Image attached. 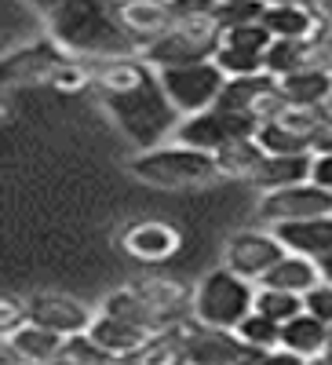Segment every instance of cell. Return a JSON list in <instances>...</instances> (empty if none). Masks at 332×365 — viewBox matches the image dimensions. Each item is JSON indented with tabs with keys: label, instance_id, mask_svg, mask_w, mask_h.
Returning a JSON list of instances; mask_svg holds the SVG:
<instances>
[{
	"label": "cell",
	"instance_id": "cell-1",
	"mask_svg": "<svg viewBox=\"0 0 332 365\" xmlns=\"http://www.w3.org/2000/svg\"><path fill=\"white\" fill-rule=\"evenodd\" d=\"M88 66H92V81L99 88L106 110L113 113V120L125 128V135L139 150L161 146V139L175 135L183 113H179V106L165 91L157 66H150L139 55L88 58Z\"/></svg>",
	"mask_w": 332,
	"mask_h": 365
},
{
	"label": "cell",
	"instance_id": "cell-2",
	"mask_svg": "<svg viewBox=\"0 0 332 365\" xmlns=\"http://www.w3.org/2000/svg\"><path fill=\"white\" fill-rule=\"evenodd\" d=\"M51 37L77 58H125L142 55V44L120 22L117 0H77L48 15Z\"/></svg>",
	"mask_w": 332,
	"mask_h": 365
},
{
	"label": "cell",
	"instance_id": "cell-3",
	"mask_svg": "<svg viewBox=\"0 0 332 365\" xmlns=\"http://www.w3.org/2000/svg\"><path fill=\"white\" fill-rule=\"evenodd\" d=\"M132 175L150 182V187H168V190L201 187V182H212L219 175V161H216V154L187 146V143L150 146L132 161Z\"/></svg>",
	"mask_w": 332,
	"mask_h": 365
},
{
	"label": "cell",
	"instance_id": "cell-4",
	"mask_svg": "<svg viewBox=\"0 0 332 365\" xmlns=\"http://www.w3.org/2000/svg\"><path fill=\"white\" fill-rule=\"evenodd\" d=\"M256 311V289L252 278L237 274L234 267H219L204 274L194 296V314L208 329H237L249 314Z\"/></svg>",
	"mask_w": 332,
	"mask_h": 365
},
{
	"label": "cell",
	"instance_id": "cell-5",
	"mask_svg": "<svg viewBox=\"0 0 332 365\" xmlns=\"http://www.w3.org/2000/svg\"><path fill=\"white\" fill-rule=\"evenodd\" d=\"M223 44V22L216 15L204 19H179L168 34L150 41L142 48V58L150 66H183V63H201V58H216Z\"/></svg>",
	"mask_w": 332,
	"mask_h": 365
},
{
	"label": "cell",
	"instance_id": "cell-6",
	"mask_svg": "<svg viewBox=\"0 0 332 365\" xmlns=\"http://www.w3.org/2000/svg\"><path fill=\"white\" fill-rule=\"evenodd\" d=\"M263 120L252 113V110H234V106H208L201 113H190L179 120L175 128V139L187 143V146H197V150H208L216 154L219 146L234 143V139H245V135H256Z\"/></svg>",
	"mask_w": 332,
	"mask_h": 365
},
{
	"label": "cell",
	"instance_id": "cell-7",
	"mask_svg": "<svg viewBox=\"0 0 332 365\" xmlns=\"http://www.w3.org/2000/svg\"><path fill=\"white\" fill-rule=\"evenodd\" d=\"M157 73H161L165 91L172 96V103L179 106L183 117L216 106L227 81H230L216 58H201V63H183V66H165Z\"/></svg>",
	"mask_w": 332,
	"mask_h": 365
},
{
	"label": "cell",
	"instance_id": "cell-8",
	"mask_svg": "<svg viewBox=\"0 0 332 365\" xmlns=\"http://www.w3.org/2000/svg\"><path fill=\"white\" fill-rule=\"evenodd\" d=\"M332 212V190H325L314 179H299L278 190H263L259 216L270 223H289V220H311Z\"/></svg>",
	"mask_w": 332,
	"mask_h": 365
},
{
	"label": "cell",
	"instance_id": "cell-9",
	"mask_svg": "<svg viewBox=\"0 0 332 365\" xmlns=\"http://www.w3.org/2000/svg\"><path fill=\"white\" fill-rule=\"evenodd\" d=\"M179 358L183 361H259L266 354L249 347L234 329H208L204 325L201 332H190V336L183 340Z\"/></svg>",
	"mask_w": 332,
	"mask_h": 365
},
{
	"label": "cell",
	"instance_id": "cell-10",
	"mask_svg": "<svg viewBox=\"0 0 332 365\" xmlns=\"http://www.w3.org/2000/svg\"><path fill=\"white\" fill-rule=\"evenodd\" d=\"M285 252L289 249H285V241L278 234H237L227 245V267H234L237 274L259 282Z\"/></svg>",
	"mask_w": 332,
	"mask_h": 365
},
{
	"label": "cell",
	"instance_id": "cell-11",
	"mask_svg": "<svg viewBox=\"0 0 332 365\" xmlns=\"http://www.w3.org/2000/svg\"><path fill=\"white\" fill-rule=\"evenodd\" d=\"M66 58L70 55H66V48L58 41L55 44L44 41V44H33V48H22V51L4 58V84H41V81L51 84L55 70L63 66Z\"/></svg>",
	"mask_w": 332,
	"mask_h": 365
},
{
	"label": "cell",
	"instance_id": "cell-12",
	"mask_svg": "<svg viewBox=\"0 0 332 365\" xmlns=\"http://www.w3.org/2000/svg\"><path fill=\"white\" fill-rule=\"evenodd\" d=\"M117 15L142 48L175 26V11L168 0H117Z\"/></svg>",
	"mask_w": 332,
	"mask_h": 365
},
{
	"label": "cell",
	"instance_id": "cell-13",
	"mask_svg": "<svg viewBox=\"0 0 332 365\" xmlns=\"http://www.w3.org/2000/svg\"><path fill=\"white\" fill-rule=\"evenodd\" d=\"M29 322H41L63 336H77V332H88L92 329V311L84 303L70 299V296H37L29 299Z\"/></svg>",
	"mask_w": 332,
	"mask_h": 365
},
{
	"label": "cell",
	"instance_id": "cell-14",
	"mask_svg": "<svg viewBox=\"0 0 332 365\" xmlns=\"http://www.w3.org/2000/svg\"><path fill=\"white\" fill-rule=\"evenodd\" d=\"M274 234L285 241L289 252H304L311 259H321V256L332 252V212H325V216H311V220L274 223Z\"/></svg>",
	"mask_w": 332,
	"mask_h": 365
},
{
	"label": "cell",
	"instance_id": "cell-15",
	"mask_svg": "<svg viewBox=\"0 0 332 365\" xmlns=\"http://www.w3.org/2000/svg\"><path fill=\"white\" fill-rule=\"evenodd\" d=\"M328 344H332V325L311 311H299L281 325V351L292 358H318L328 351Z\"/></svg>",
	"mask_w": 332,
	"mask_h": 365
},
{
	"label": "cell",
	"instance_id": "cell-16",
	"mask_svg": "<svg viewBox=\"0 0 332 365\" xmlns=\"http://www.w3.org/2000/svg\"><path fill=\"white\" fill-rule=\"evenodd\" d=\"M66 340L70 336H63V332H55L41 322H26L8 336V354L19 361H63Z\"/></svg>",
	"mask_w": 332,
	"mask_h": 365
},
{
	"label": "cell",
	"instance_id": "cell-17",
	"mask_svg": "<svg viewBox=\"0 0 332 365\" xmlns=\"http://www.w3.org/2000/svg\"><path fill=\"white\" fill-rule=\"evenodd\" d=\"M88 332H92L113 358H128V354L142 351L150 340H154V329H146L139 322H128V318H117V314H106V311L92 322Z\"/></svg>",
	"mask_w": 332,
	"mask_h": 365
},
{
	"label": "cell",
	"instance_id": "cell-18",
	"mask_svg": "<svg viewBox=\"0 0 332 365\" xmlns=\"http://www.w3.org/2000/svg\"><path fill=\"white\" fill-rule=\"evenodd\" d=\"M259 285L289 289V292L307 296L314 285H321V267H318V259H311V256H304V252H285V256L259 278Z\"/></svg>",
	"mask_w": 332,
	"mask_h": 365
},
{
	"label": "cell",
	"instance_id": "cell-19",
	"mask_svg": "<svg viewBox=\"0 0 332 365\" xmlns=\"http://www.w3.org/2000/svg\"><path fill=\"white\" fill-rule=\"evenodd\" d=\"M263 26L285 41H307V37L321 34V19L307 4H266Z\"/></svg>",
	"mask_w": 332,
	"mask_h": 365
},
{
	"label": "cell",
	"instance_id": "cell-20",
	"mask_svg": "<svg viewBox=\"0 0 332 365\" xmlns=\"http://www.w3.org/2000/svg\"><path fill=\"white\" fill-rule=\"evenodd\" d=\"M179 230H172L168 223H157V220H150V223H139L125 234V249L135 256V259H150V263H157V259H168L175 249H179Z\"/></svg>",
	"mask_w": 332,
	"mask_h": 365
},
{
	"label": "cell",
	"instance_id": "cell-21",
	"mask_svg": "<svg viewBox=\"0 0 332 365\" xmlns=\"http://www.w3.org/2000/svg\"><path fill=\"white\" fill-rule=\"evenodd\" d=\"M311 168H314V154H266V161L259 165V172L252 175L256 187L263 190H278V187H289V182H299V179H311Z\"/></svg>",
	"mask_w": 332,
	"mask_h": 365
},
{
	"label": "cell",
	"instance_id": "cell-22",
	"mask_svg": "<svg viewBox=\"0 0 332 365\" xmlns=\"http://www.w3.org/2000/svg\"><path fill=\"white\" fill-rule=\"evenodd\" d=\"M216 161H219V175L227 179H249L259 172V165L266 161V150L256 135H245V139H234L227 146L216 150Z\"/></svg>",
	"mask_w": 332,
	"mask_h": 365
},
{
	"label": "cell",
	"instance_id": "cell-23",
	"mask_svg": "<svg viewBox=\"0 0 332 365\" xmlns=\"http://www.w3.org/2000/svg\"><path fill=\"white\" fill-rule=\"evenodd\" d=\"M281 81V91L292 106H318L328 91H332V70L321 66H304V70H292Z\"/></svg>",
	"mask_w": 332,
	"mask_h": 365
},
{
	"label": "cell",
	"instance_id": "cell-24",
	"mask_svg": "<svg viewBox=\"0 0 332 365\" xmlns=\"http://www.w3.org/2000/svg\"><path fill=\"white\" fill-rule=\"evenodd\" d=\"M256 139L263 143L266 154H307V150L314 154V135L296 132L281 117H266L259 125V132H256Z\"/></svg>",
	"mask_w": 332,
	"mask_h": 365
},
{
	"label": "cell",
	"instance_id": "cell-25",
	"mask_svg": "<svg viewBox=\"0 0 332 365\" xmlns=\"http://www.w3.org/2000/svg\"><path fill=\"white\" fill-rule=\"evenodd\" d=\"M304 66H311V37H307V41L274 37V44L266 48V73L285 77V73L304 70Z\"/></svg>",
	"mask_w": 332,
	"mask_h": 365
},
{
	"label": "cell",
	"instance_id": "cell-26",
	"mask_svg": "<svg viewBox=\"0 0 332 365\" xmlns=\"http://www.w3.org/2000/svg\"><path fill=\"white\" fill-rule=\"evenodd\" d=\"M234 332H237V336L245 340L249 347H256V351H263V354H270V351L281 347V322H274V318L263 314V311H252Z\"/></svg>",
	"mask_w": 332,
	"mask_h": 365
},
{
	"label": "cell",
	"instance_id": "cell-27",
	"mask_svg": "<svg viewBox=\"0 0 332 365\" xmlns=\"http://www.w3.org/2000/svg\"><path fill=\"white\" fill-rule=\"evenodd\" d=\"M256 311H263V314H270L274 322H289V318H296L299 311H307V296H299V292H289V289H270V285H263L259 292H256Z\"/></svg>",
	"mask_w": 332,
	"mask_h": 365
},
{
	"label": "cell",
	"instance_id": "cell-28",
	"mask_svg": "<svg viewBox=\"0 0 332 365\" xmlns=\"http://www.w3.org/2000/svg\"><path fill=\"white\" fill-rule=\"evenodd\" d=\"M216 63L223 66L227 77H252V73H263V70H266V51H249V48L219 44Z\"/></svg>",
	"mask_w": 332,
	"mask_h": 365
},
{
	"label": "cell",
	"instance_id": "cell-29",
	"mask_svg": "<svg viewBox=\"0 0 332 365\" xmlns=\"http://www.w3.org/2000/svg\"><path fill=\"white\" fill-rule=\"evenodd\" d=\"M263 11H266L263 0H223L216 8V19L227 29V26H237V22H256V19H263Z\"/></svg>",
	"mask_w": 332,
	"mask_h": 365
},
{
	"label": "cell",
	"instance_id": "cell-30",
	"mask_svg": "<svg viewBox=\"0 0 332 365\" xmlns=\"http://www.w3.org/2000/svg\"><path fill=\"white\" fill-rule=\"evenodd\" d=\"M26 322H29V303H22L15 296L0 299V332H4V336H11V332L22 329Z\"/></svg>",
	"mask_w": 332,
	"mask_h": 365
},
{
	"label": "cell",
	"instance_id": "cell-31",
	"mask_svg": "<svg viewBox=\"0 0 332 365\" xmlns=\"http://www.w3.org/2000/svg\"><path fill=\"white\" fill-rule=\"evenodd\" d=\"M307 311L332 325V282H321L307 292Z\"/></svg>",
	"mask_w": 332,
	"mask_h": 365
},
{
	"label": "cell",
	"instance_id": "cell-32",
	"mask_svg": "<svg viewBox=\"0 0 332 365\" xmlns=\"http://www.w3.org/2000/svg\"><path fill=\"white\" fill-rule=\"evenodd\" d=\"M172 11H175V22L179 19H204V15H216L219 0H168Z\"/></svg>",
	"mask_w": 332,
	"mask_h": 365
},
{
	"label": "cell",
	"instance_id": "cell-33",
	"mask_svg": "<svg viewBox=\"0 0 332 365\" xmlns=\"http://www.w3.org/2000/svg\"><path fill=\"white\" fill-rule=\"evenodd\" d=\"M311 179H314V182H321L325 190H332V150H325V154H314Z\"/></svg>",
	"mask_w": 332,
	"mask_h": 365
},
{
	"label": "cell",
	"instance_id": "cell-34",
	"mask_svg": "<svg viewBox=\"0 0 332 365\" xmlns=\"http://www.w3.org/2000/svg\"><path fill=\"white\" fill-rule=\"evenodd\" d=\"M314 113H318V128H328L332 132V91L314 106Z\"/></svg>",
	"mask_w": 332,
	"mask_h": 365
},
{
	"label": "cell",
	"instance_id": "cell-35",
	"mask_svg": "<svg viewBox=\"0 0 332 365\" xmlns=\"http://www.w3.org/2000/svg\"><path fill=\"white\" fill-rule=\"evenodd\" d=\"M314 15L321 19V26H332V0H314Z\"/></svg>",
	"mask_w": 332,
	"mask_h": 365
},
{
	"label": "cell",
	"instance_id": "cell-36",
	"mask_svg": "<svg viewBox=\"0 0 332 365\" xmlns=\"http://www.w3.org/2000/svg\"><path fill=\"white\" fill-rule=\"evenodd\" d=\"M29 4H37L41 11H58V8H66V4H77V0H29Z\"/></svg>",
	"mask_w": 332,
	"mask_h": 365
},
{
	"label": "cell",
	"instance_id": "cell-37",
	"mask_svg": "<svg viewBox=\"0 0 332 365\" xmlns=\"http://www.w3.org/2000/svg\"><path fill=\"white\" fill-rule=\"evenodd\" d=\"M318 267H321V282H332V252H328V256H321V259H318Z\"/></svg>",
	"mask_w": 332,
	"mask_h": 365
},
{
	"label": "cell",
	"instance_id": "cell-38",
	"mask_svg": "<svg viewBox=\"0 0 332 365\" xmlns=\"http://www.w3.org/2000/svg\"><path fill=\"white\" fill-rule=\"evenodd\" d=\"M263 4H307V8H314V0H263Z\"/></svg>",
	"mask_w": 332,
	"mask_h": 365
},
{
	"label": "cell",
	"instance_id": "cell-39",
	"mask_svg": "<svg viewBox=\"0 0 332 365\" xmlns=\"http://www.w3.org/2000/svg\"><path fill=\"white\" fill-rule=\"evenodd\" d=\"M321 29H325V37H328V41H332V26H321Z\"/></svg>",
	"mask_w": 332,
	"mask_h": 365
},
{
	"label": "cell",
	"instance_id": "cell-40",
	"mask_svg": "<svg viewBox=\"0 0 332 365\" xmlns=\"http://www.w3.org/2000/svg\"><path fill=\"white\" fill-rule=\"evenodd\" d=\"M219 4H223V0H219Z\"/></svg>",
	"mask_w": 332,
	"mask_h": 365
}]
</instances>
